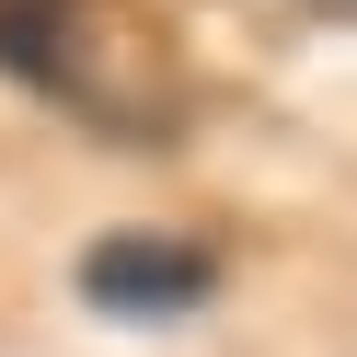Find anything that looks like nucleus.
<instances>
[{
	"label": "nucleus",
	"mask_w": 357,
	"mask_h": 357,
	"mask_svg": "<svg viewBox=\"0 0 357 357\" xmlns=\"http://www.w3.org/2000/svg\"><path fill=\"white\" fill-rule=\"evenodd\" d=\"M70 288L104 311V323L162 334V323H196V311L219 300V254L185 242V231H104V242H81Z\"/></svg>",
	"instance_id": "obj_1"
},
{
	"label": "nucleus",
	"mask_w": 357,
	"mask_h": 357,
	"mask_svg": "<svg viewBox=\"0 0 357 357\" xmlns=\"http://www.w3.org/2000/svg\"><path fill=\"white\" fill-rule=\"evenodd\" d=\"M81 24H93L81 0H0V70L24 81V93H47V104L81 116V70H70Z\"/></svg>",
	"instance_id": "obj_2"
}]
</instances>
